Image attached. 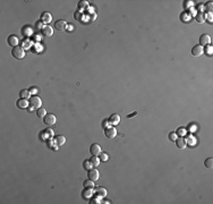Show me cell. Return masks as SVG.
I'll return each instance as SVG.
<instances>
[{
	"label": "cell",
	"instance_id": "1",
	"mask_svg": "<svg viewBox=\"0 0 213 204\" xmlns=\"http://www.w3.org/2000/svg\"><path fill=\"white\" fill-rule=\"evenodd\" d=\"M12 54L14 58L16 59H23L25 57V50L23 49V47H15L13 48V51H12Z\"/></svg>",
	"mask_w": 213,
	"mask_h": 204
},
{
	"label": "cell",
	"instance_id": "2",
	"mask_svg": "<svg viewBox=\"0 0 213 204\" xmlns=\"http://www.w3.org/2000/svg\"><path fill=\"white\" fill-rule=\"evenodd\" d=\"M41 104H42V102L39 96L34 95L31 98V100H30V108L31 109H36V110H38L39 108H41Z\"/></svg>",
	"mask_w": 213,
	"mask_h": 204
},
{
	"label": "cell",
	"instance_id": "3",
	"mask_svg": "<svg viewBox=\"0 0 213 204\" xmlns=\"http://www.w3.org/2000/svg\"><path fill=\"white\" fill-rule=\"evenodd\" d=\"M43 121L46 122L47 125H49V126H51V125H54L57 121L56 119V116L52 114H47V116L43 118Z\"/></svg>",
	"mask_w": 213,
	"mask_h": 204
},
{
	"label": "cell",
	"instance_id": "4",
	"mask_svg": "<svg viewBox=\"0 0 213 204\" xmlns=\"http://www.w3.org/2000/svg\"><path fill=\"white\" fill-rule=\"evenodd\" d=\"M104 135L107 136L108 138H115L116 135H117V130L114 127H106L104 129Z\"/></svg>",
	"mask_w": 213,
	"mask_h": 204
},
{
	"label": "cell",
	"instance_id": "5",
	"mask_svg": "<svg viewBox=\"0 0 213 204\" xmlns=\"http://www.w3.org/2000/svg\"><path fill=\"white\" fill-rule=\"evenodd\" d=\"M54 28L58 31H65L67 28V23L64 19H59L54 23Z\"/></svg>",
	"mask_w": 213,
	"mask_h": 204
},
{
	"label": "cell",
	"instance_id": "6",
	"mask_svg": "<svg viewBox=\"0 0 213 204\" xmlns=\"http://www.w3.org/2000/svg\"><path fill=\"white\" fill-rule=\"evenodd\" d=\"M192 53H193V56H195V57H201L202 54L204 53V49H203V47L202 46H195L193 49H192Z\"/></svg>",
	"mask_w": 213,
	"mask_h": 204
},
{
	"label": "cell",
	"instance_id": "7",
	"mask_svg": "<svg viewBox=\"0 0 213 204\" xmlns=\"http://www.w3.org/2000/svg\"><path fill=\"white\" fill-rule=\"evenodd\" d=\"M99 177H100V174L95 168L88 170V179L93 180V182H96V180L99 179Z\"/></svg>",
	"mask_w": 213,
	"mask_h": 204
},
{
	"label": "cell",
	"instance_id": "8",
	"mask_svg": "<svg viewBox=\"0 0 213 204\" xmlns=\"http://www.w3.org/2000/svg\"><path fill=\"white\" fill-rule=\"evenodd\" d=\"M199 46H209L210 43H211V38H210V35H207V34H203V35H201V38H199Z\"/></svg>",
	"mask_w": 213,
	"mask_h": 204
},
{
	"label": "cell",
	"instance_id": "9",
	"mask_svg": "<svg viewBox=\"0 0 213 204\" xmlns=\"http://www.w3.org/2000/svg\"><path fill=\"white\" fill-rule=\"evenodd\" d=\"M90 152L92 155H100V153H101V146L99 144H92L91 148H90Z\"/></svg>",
	"mask_w": 213,
	"mask_h": 204
},
{
	"label": "cell",
	"instance_id": "10",
	"mask_svg": "<svg viewBox=\"0 0 213 204\" xmlns=\"http://www.w3.org/2000/svg\"><path fill=\"white\" fill-rule=\"evenodd\" d=\"M41 34L43 36H47V38H49V36H52V34H53V30H52V27H50V26H43V28L41 30Z\"/></svg>",
	"mask_w": 213,
	"mask_h": 204
},
{
	"label": "cell",
	"instance_id": "11",
	"mask_svg": "<svg viewBox=\"0 0 213 204\" xmlns=\"http://www.w3.org/2000/svg\"><path fill=\"white\" fill-rule=\"evenodd\" d=\"M176 145H177L178 149L184 150V149L186 148V145H187V143H186V140L184 137H177V140H176Z\"/></svg>",
	"mask_w": 213,
	"mask_h": 204
},
{
	"label": "cell",
	"instance_id": "12",
	"mask_svg": "<svg viewBox=\"0 0 213 204\" xmlns=\"http://www.w3.org/2000/svg\"><path fill=\"white\" fill-rule=\"evenodd\" d=\"M7 42L10 47H17V43H18V38L16 35H9L8 39H7Z\"/></svg>",
	"mask_w": 213,
	"mask_h": 204
},
{
	"label": "cell",
	"instance_id": "13",
	"mask_svg": "<svg viewBox=\"0 0 213 204\" xmlns=\"http://www.w3.org/2000/svg\"><path fill=\"white\" fill-rule=\"evenodd\" d=\"M16 104H17V107L19 109H25V108H27V107H28L30 101H27L26 99H20V100H18L16 102Z\"/></svg>",
	"mask_w": 213,
	"mask_h": 204
},
{
	"label": "cell",
	"instance_id": "14",
	"mask_svg": "<svg viewBox=\"0 0 213 204\" xmlns=\"http://www.w3.org/2000/svg\"><path fill=\"white\" fill-rule=\"evenodd\" d=\"M52 20V16H51V14L48 12H46V13H43V14L41 15V22L42 23H50Z\"/></svg>",
	"mask_w": 213,
	"mask_h": 204
},
{
	"label": "cell",
	"instance_id": "15",
	"mask_svg": "<svg viewBox=\"0 0 213 204\" xmlns=\"http://www.w3.org/2000/svg\"><path fill=\"white\" fill-rule=\"evenodd\" d=\"M119 121H120V116H119V115H117V114L111 115V117L109 118V122H110V124H112V125L119 124Z\"/></svg>",
	"mask_w": 213,
	"mask_h": 204
},
{
	"label": "cell",
	"instance_id": "16",
	"mask_svg": "<svg viewBox=\"0 0 213 204\" xmlns=\"http://www.w3.org/2000/svg\"><path fill=\"white\" fill-rule=\"evenodd\" d=\"M53 141H54V144H56V146H60V145H62V144H65V142H66V140H65V137L64 136H56V137L53 138Z\"/></svg>",
	"mask_w": 213,
	"mask_h": 204
},
{
	"label": "cell",
	"instance_id": "17",
	"mask_svg": "<svg viewBox=\"0 0 213 204\" xmlns=\"http://www.w3.org/2000/svg\"><path fill=\"white\" fill-rule=\"evenodd\" d=\"M100 161H101V160H100V158H99V156H96V155H93L90 159V162H91V164H92V167H93V168H96V167L99 166Z\"/></svg>",
	"mask_w": 213,
	"mask_h": 204
},
{
	"label": "cell",
	"instance_id": "18",
	"mask_svg": "<svg viewBox=\"0 0 213 204\" xmlns=\"http://www.w3.org/2000/svg\"><path fill=\"white\" fill-rule=\"evenodd\" d=\"M22 33H23V35H24V36H30L31 34L33 33V30H32V27H30V26H24V27H23Z\"/></svg>",
	"mask_w": 213,
	"mask_h": 204
},
{
	"label": "cell",
	"instance_id": "19",
	"mask_svg": "<svg viewBox=\"0 0 213 204\" xmlns=\"http://www.w3.org/2000/svg\"><path fill=\"white\" fill-rule=\"evenodd\" d=\"M36 115H38V117H39V118H42V119H43L44 117L47 116V111H46V109H44V108H42V107H41V108H39L38 110H36Z\"/></svg>",
	"mask_w": 213,
	"mask_h": 204
},
{
	"label": "cell",
	"instance_id": "20",
	"mask_svg": "<svg viewBox=\"0 0 213 204\" xmlns=\"http://www.w3.org/2000/svg\"><path fill=\"white\" fill-rule=\"evenodd\" d=\"M96 194H98V196H100V197H103V196L107 195V189L103 187H98L96 188Z\"/></svg>",
	"mask_w": 213,
	"mask_h": 204
},
{
	"label": "cell",
	"instance_id": "21",
	"mask_svg": "<svg viewBox=\"0 0 213 204\" xmlns=\"http://www.w3.org/2000/svg\"><path fill=\"white\" fill-rule=\"evenodd\" d=\"M19 94H20V98L26 99V100H27V99L30 98V95H31V93H30V91H28V90H22Z\"/></svg>",
	"mask_w": 213,
	"mask_h": 204
},
{
	"label": "cell",
	"instance_id": "22",
	"mask_svg": "<svg viewBox=\"0 0 213 204\" xmlns=\"http://www.w3.org/2000/svg\"><path fill=\"white\" fill-rule=\"evenodd\" d=\"M196 20L198 23H204L205 22V15L203 13H199V14L196 15Z\"/></svg>",
	"mask_w": 213,
	"mask_h": 204
},
{
	"label": "cell",
	"instance_id": "23",
	"mask_svg": "<svg viewBox=\"0 0 213 204\" xmlns=\"http://www.w3.org/2000/svg\"><path fill=\"white\" fill-rule=\"evenodd\" d=\"M186 143H188L189 145H195V143H196L195 137H194V136H192V135H189L188 138L186 140Z\"/></svg>",
	"mask_w": 213,
	"mask_h": 204
},
{
	"label": "cell",
	"instance_id": "24",
	"mask_svg": "<svg viewBox=\"0 0 213 204\" xmlns=\"http://www.w3.org/2000/svg\"><path fill=\"white\" fill-rule=\"evenodd\" d=\"M74 17H75V19L76 20H83V18H84V16H83V14H82V12H75V14H74Z\"/></svg>",
	"mask_w": 213,
	"mask_h": 204
},
{
	"label": "cell",
	"instance_id": "25",
	"mask_svg": "<svg viewBox=\"0 0 213 204\" xmlns=\"http://www.w3.org/2000/svg\"><path fill=\"white\" fill-rule=\"evenodd\" d=\"M84 186H85L86 188H92L94 186V182H93V180H91V179L85 180V182H84Z\"/></svg>",
	"mask_w": 213,
	"mask_h": 204
},
{
	"label": "cell",
	"instance_id": "26",
	"mask_svg": "<svg viewBox=\"0 0 213 204\" xmlns=\"http://www.w3.org/2000/svg\"><path fill=\"white\" fill-rule=\"evenodd\" d=\"M204 166L207 167V168H212V166H213V159L212 158L206 159V160L204 161Z\"/></svg>",
	"mask_w": 213,
	"mask_h": 204
},
{
	"label": "cell",
	"instance_id": "27",
	"mask_svg": "<svg viewBox=\"0 0 213 204\" xmlns=\"http://www.w3.org/2000/svg\"><path fill=\"white\" fill-rule=\"evenodd\" d=\"M108 159H109V155H108L107 153H100V160L101 161H107Z\"/></svg>",
	"mask_w": 213,
	"mask_h": 204
},
{
	"label": "cell",
	"instance_id": "28",
	"mask_svg": "<svg viewBox=\"0 0 213 204\" xmlns=\"http://www.w3.org/2000/svg\"><path fill=\"white\" fill-rule=\"evenodd\" d=\"M205 9H207V12H209V13L212 12V2L211 1H209L206 5H205Z\"/></svg>",
	"mask_w": 213,
	"mask_h": 204
},
{
	"label": "cell",
	"instance_id": "29",
	"mask_svg": "<svg viewBox=\"0 0 213 204\" xmlns=\"http://www.w3.org/2000/svg\"><path fill=\"white\" fill-rule=\"evenodd\" d=\"M84 168H85L86 170H90V169L92 168L91 162H90V161H85V162H84Z\"/></svg>",
	"mask_w": 213,
	"mask_h": 204
},
{
	"label": "cell",
	"instance_id": "30",
	"mask_svg": "<svg viewBox=\"0 0 213 204\" xmlns=\"http://www.w3.org/2000/svg\"><path fill=\"white\" fill-rule=\"evenodd\" d=\"M31 44H32V42H31V41H28V40H24V42H23V46H24V48H25V49L30 48Z\"/></svg>",
	"mask_w": 213,
	"mask_h": 204
},
{
	"label": "cell",
	"instance_id": "31",
	"mask_svg": "<svg viewBox=\"0 0 213 204\" xmlns=\"http://www.w3.org/2000/svg\"><path fill=\"white\" fill-rule=\"evenodd\" d=\"M177 137H178V136H177L176 133H170V134H169V138L171 141H176V140H177Z\"/></svg>",
	"mask_w": 213,
	"mask_h": 204
},
{
	"label": "cell",
	"instance_id": "32",
	"mask_svg": "<svg viewBox=\"0 0 213 204\" xmlns=\"http://www.w3.org/2000/svg\"><path fill=\"white\" fill-rule=\"evenodd\" d=\"M178 134H179V135H181V136H183V135H185V134H186V129H185V128H184V127H180V128H178Z\"/></svg>",
	"mask_w": 213,
	"mask_h": 204
},
{
	"label": "cell",
	"instance_id": "33",
	"mask_svg": "<svg viewBox=\"0 0 213 204\" xmlns=\"http://www.w3.org/2000/svg\"><path fill=\"white\" fill-rule=\"evenodd\" d=\"M28 91H30L31 94H36V93H38V88H36V87H31Z\"/></svg>",
	"mask_w": 213,
	"mask_h": 204
},
{
	"label": "cell",
	"instance_id": "34",
	"mask_svg": "<svg viewBox=\"0 0 213 204\" xmlns=\"http://www.w3.org/2000/svg\"><path fill=\"white\" fill-rule=\"evenodd\" d=\"M85 6H87V2L86 1H81L80 4H78V7H80V8H83V7H85Z\"/></svg>",
	"mask_w": 213,
	"mask_h": 204
},
{
	"label": "cell",
	"instance_id": "35",
	"mask_svg": "<svg viewBox=\"0 0 213 204\" xmlns=\"http://www.w3.org/2000/svg\"><path fill=\"white\" fill-rule=\"evenodd\" d=\"M209 19V22H212V13H209V14L206 15V16H205V19Z\"/></svg>",
	"mask_w": 213,
	"mask_h": 204
},
{
	"label": "cell",
	"instance_id": "36",
	"mask_svg": "<svg viewBox=\"0 0 213 204\" xmlns=\"http://www.w3.org/2000/svg\"><path fill=\"white\" fill-rule=\"evenodd\" d=\"M42 24H43L42 22H39L38 24H36V28H39V30H42V28H43V26H42Z\"/></svg>",
	"mask_w": 213,
	"mask_h": 204
},
{
	"label": "cell",
	"instance_id": "37",
	"mask_svg": "<svg viewBox=\"0 0 213 204\" xmlns=\"http://www.w3.org/2000/svg\"><path fill=\"white\" fill-rule=\"evenodd\" d=\"M206 52H207V53H210V54L212 53V47H211V46H207V50H206Z\"/></svg>",
	"mask_w": 213,
	"mask_h": 204
},
{
	"label": "cell",
	"instance_id": "38",
	"mask_svg": "<svg viewBox=\"0 0 213 204\" xmlns=\"http://www.w3.org/2000/svg\"><path fill=\"white\" fill-rule=\"evenodd\" d=\"M192 2H193V1H186V4H185V7H186V8H187V7H189V6H192V5H193V4H192Z\"/></svg>",
	"mask_w": 213,
	"mask_h": 204
},
{
	"label": "cell",
	"instance_id": "39",
	"mask_svg": "<svg viewBox=\"0 0 213 204\" xmlns=\"http://www.w3.org/2000/svg\"><path fill=\"white\" fill-rule=\"evenodd\" d=\"M67 28H68L67 31H69V32H72V31L74 30V26H73V25H68V26H67Z\"/></svg>",
	"mask_w": 213,
	"mask_h": 204
},
{
	"label": "cell",
	"instance_id": "40",
	"mask_svg": "<svg viewBox=\"0 0 213 204\" xmlns=\"http://www.w3.org/2000/svg\"><path fill=\"white\" fill-rule=\"evenodd\" d=\"M136 115H137V112H133V114H130V115H128V118H130V117H134V116H136Z\"/></svg>",
	"mask_w": 213,
	"mask_h": 204
},
{
	"label": "cell",
	"instance_id": "41",
	"mask_svg": "<svg viewBox=\"0 0 213 204\" xmlns=\"http://www.w3.org/2000/svg\"><path fill=\"white\" fill-rule=\"evenodd\" d=\"M41 48H42V47L40 46V44H36V50H38V51H40Z\"/></svg>",
	"mask_w": 213,
	"mask_h": 204
}]
</instances>
